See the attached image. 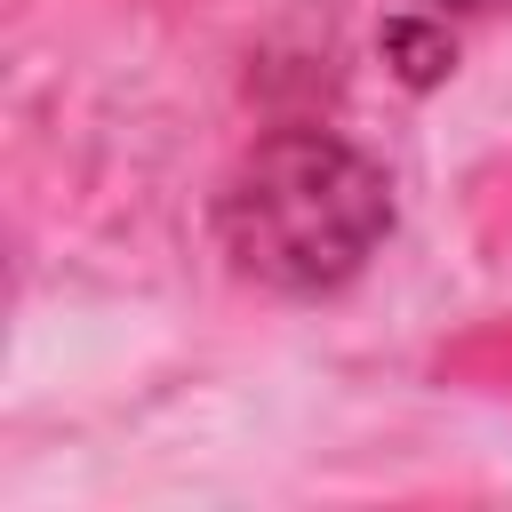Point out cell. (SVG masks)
<instances>
[{"label": "cell", "instance_id": "1", "mask_svg": "<svg viewBox=\"0 0 512 512\" xmlns=\"http://www.w3.org/2000/svg\"><path fill=\"white\" fill-rule=\"evenodd\" d=\"M216 224L240 272L272 288H336L392 232V192L352 144L288 128L240 160Z\"/></svg>", "mask_w": 512, "mask_h": 512}]
</instances>
